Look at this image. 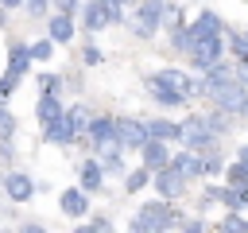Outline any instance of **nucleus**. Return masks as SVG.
Wrapping results in <instances>:
<instances>
[{"instance_id": "1", "label": "nucleus", "mask_w": 248, "mask_h": 233, "mask_svg": "<svg viewBox=\"0 0 248 233\" xmlns=\"http://www.w3.org/2000/svg\"><path fill=\"white\" fill-rule=\"evenodd\" d=\"M178 221H182V210H174V202L159 198V202H143L128 217V229L132 233H170V229H178Z\"/></svg>"}, {"instance_id": "2", "label": "nucleus", "mask_w": 248, "mask_h": 233, "mask_svg": "<svg viewBox=\"0 0 248 233\" xmlns=\"http://www.w3.org/2000/svg\"><path fill=\"white\" fill-rule=\"evenodd\" d=\"M163 4L167 0H140L132 12H128V31L136 35V39H155L159 35V27H163Z\"/></svg>"}, {"instance_id": "3", "label": "nucleus", "mask_w": 248, "mask_h": 233, "mask_svg": "<svg viewBox=\"0 0 248 233\" xmlns=\"http://www.w3.org/2000/svg\"><path fill=\"white\" fill-rule=\"evenodd\" d=\"M85 140H89L93 155H112V151H124V148H120V140H116V116H108V113H101V116H93V120H89Z\"/></svg>"}, {"instance_id": "4", "label": "nucleus", "mask_w": 248, "mask_h": 233, "mask_svg": "<svg viewBox=\"0 0 248 233\" xmlns=\"http://www.w3.org/2000/svg\"><path fill=\"white\" fill-rule=\"evenodd\" d=\"M225 58V35H194V43H190V50H186V62H190V70H205V66H213V62H221Z\"/></svg>"}, {"instance_id": "5", "label": "nucleus", "mask_w": 248, "mask_h": 233, "mask_svg": "<svg viewBox=\"0 0 248 233\" xmlns=\"http://www.w3.org/2000/svg\"><path fill=\"white\" fill-rule=\"evenodd\" d=\"M209 101H213V109H225V113H232V116H248V85H244L240 78L217 85V89L209 93Z\"/></svg>"}, {"instance_id": "6", "label": "nucleus", "mask_w": 248, "mask_h": 233, "mask_svg": "<svg viewBox=\"0 0 248 233\" xmlns=\"http://www.w3.org/2000/svg\"><path fill=\"white\" fill-rule=\"evenodd\" d=\"M178 144H182V148H194V151H202V148H209V144H221V140L209 132V124H205V116H202V113H190L186 120H178Z\"/></svg>"}, {"instance_id": "7", "label": "nucleus", "mask_w": 248, "mask_h": 233, "mask_svg": "<svg viewBox=\"0 0 248 233\" xmlns=\"http://www.w3.org/2000/svg\"><path fill=\"white\" fill-rule=\"evenodd\" d=\"M147 78H151V82H159V85H170V89L186 93L190 101H198V97H202L198 78H194L190 70H182V66H163V70H155V74H147Z\"/></svg>"}, {"instance_id": "8", "label": "nucleus", "mask_w": 248, "mask_h": 233, "mask_svg": "<svg viewBox=\"0 0 248 233\" xmlns=\"http://www.w3.org/2000/svg\"><path fill=\"white\" fill-rule=\"evenodd\" d=\"M0 190L8 194V202H12V206H27V202L39 194V190H35V179H31L27 171H16V167L0 179Z\"/></svg>"}, {"instance_id": "9", "label": "nucleus", "mask_w": 248, "mask_h": 233, "mask_svg": "<svg viewBox=\"0 0 248 233\" xmlns=\"http://www.w3.org/2000/svg\"><path fill=\"white\" fill-rule=\"evenodd\" d=\"M151 186H155V194H159V198H167V202H178V198L186 194V186H190V183H186V179H182V175H178V171L167 163V167L151 171Z\"/></svg>"}, {"instance_id": "10", "label": "nucleus", "mask_w": 248, "mask_h": 233, "mask_svg": "<svg viewBox=\"0 0 248 233\" xmlns=\"http://www.w3.org/2000/svg\"><path fill=\"white\" fill-rule=\"evenodd\" d=\"M116 140L124 151H140L147 140V116H116Z\"/></svg>"}, {"instance_id": "11", "label": "nucleus", "mask_w": 248, "mask_h": 233, "mask_svg": "<svg viewBox=\"0 0 248 233\" xmlns=\"http://www.w3.org/2000/svg\"><path fill=\"white\" fill-rule=\"evenodd\" d=\"M170 167L186 179V183H198V179H205V163H202V151H194V148H182V151H170Z\"/></svg>"}, {"instance_id": "12", "label": "nucleus", "mask_w": 248, "mask_h": 233, "mask_svg": "<svg viewBox=\"0 0 248 233\" xmlns=\"http://www.w3.org/2000/svg\"><path fill=\"white\" fill-rule=\"evenodd\" d=\"M105 167H101V159L97 155H85L81 163H78V186L85 190V194H101L105 190Z\"/></svg>"}, {"instance_id": "13", "label": "nucleus", "mask_w": 248, "mask_h": 233, "mask_svg": "<svg viewBox=\"0 0 248 233\" xmlns=\"http://www.w3.org/2000/svg\"><path fill=\"white\" fill-rule=\"evenodd\" d=\"M58 210H62V217L81 221V217H89V194L74 183V186H66V190L58 194Z\"/></svg>"}, {"instance_id": "14", "label": "nucleus", "mask_w": 248, "mask_h": 233, "mask_svg": "<svg viewBox=\"0 0 248 233\" xmlns=\"http://www.w3.org/2000/svg\"><path fill=\"white\" fill-rule=\"evenodd\" d=\"M46 35L62 47V43H74L78 39V16L70 12H46Z\"/></svg>"}, {"instance_id": "15", "label": "nucleus", "mask_w": 248, "mask_h": 233, "mask_svg": "<svg viewBox=\"0 0 248 233\" xmlns=\"http://www.w3.org/2000/svg\"><path fill=\"white\" fill-rule=\"evenodd\" d=\"M147 97H151L163 113H178V109L190 105L186 93H178V89H170V85H159V82H151V78H147Z\"/></svg>"}, {"instance_id": "16", "label": "nucleus", "mask_w": 248, "mask_h": 233, "mask_svg": "<svg viewBox=\"0 0 248 233\" xmlns=\"http://www.w3.org/2000/svg\"><path fill=\"white\" fill-rule=\"evenodd\" d=\"M78 16H81V27H85L89 35H101V31L112 27V19H108V12H105L101 0H85V4L78 8Z\"/></svg>"}, {"instance_id": "17", "label": "nucleus", "mask_w": 248, "mask_h": 233, "mask_svg": "<svg viewBox=\"0 0 248 233\" xmlns=\"http://www.w3.org/2000/svg\"><path fill=\"white\" fill-rule=\"evenodd\" d=\"M140 163H143L147 171L167 167V163H170V144H167V140H151V136H147V140L140 144Z\"/></svg>"}, {"instance_id": "18", "label": "nucleus", "mask_w": 248, "mask_h": 233, "mask_svg": "<svg viewBox=\"0 0 248 233\" xmlns=\"http://www.w3.org/2000/svg\"><path fill=\"white\" fill-rule=\"evenodd\" d=\"M186 27H190L194 35H225V19H221L213 8H202L194 19H186Z\"/></svg>"}, {"instance_id": "19", "label": "nucleus", "mask_w": 248, "mask_h": 233, "mask_svg": "<svg viewBox=\"0 0 248 233\" xmlns=\"http://www.w3.org/2000/svg\"><path fill=\"white\" fill-rule=\"evenodd\" d=\"M62 113H66V105L58 101V93H39V101H35V120H39V128L54 124Z\"/></svg>"}, {"instance_id": "20", "label": "nucleus", "mask_w": 248, "mask_h": 233, "mask_svg": "<svg viewBox=\"0 0 248 233\" xmlns=\"http://www.w3.org/2000/svg\"><path fill=\"white\" fill-rule=\"evenodd\" d=\"M147 136L151 140L178 144V120H170V116H147Z\"/></svg>"}, {"instance_id": "21", "label": "nucleus", "mask_w": 248, "mask_h": 233, "mask_svg": "<svg viewBox=\"0 0 248 233\" xmlns=\"http://www.w3.org/2000/svg\"><path fill=\"white\" fill-rule=\"evenodd\" d=\"M31 66H35V62H31L27 43H19V39H16V43L8 47V70H16L19 78H27V70H31Z\"/></svg>"}, {"instance_id": "22", "label": "nucleus", "mask_w": 248, "mask_h": 233, "mask_svg": "<svg viewBox=\"0 0 248 233\" xmlns=\"http://www.w3.org/2000/svg\"><path fill=\"white\" fill-rule=\"evenodd\" d=\"M62 116H66V124H70V132H74L78 140L85 136V128H89V120H93V113H89L81 101H78V105H66V113H62Z\"/></svg>"}, {"instance_id": "23", "label": "nucleus", "mask_w": 248, "mask_h": 233, "mask_svg": "<svg viewBox=\"0 0 248 233\" xmlns=\"http://www.w3.org/2000/svg\"><path fill=\"white\" fill-rule=\"evenodd\" d=\"M202 116H205V124H209V132H213L217 140H225V136L232 132V124H236V116L225 113V109H209V113H202Z\"/></svg>"}, {"instance_id": "24", "label": "nucleus", "mask_w": 248, "mask_h": 233, "mask_svg": "<svg viewBox=\"0 0 248 233\" xmlns=\"http://www.w3.org/2000/svg\"><path fill=\"white\" fill-rule=\"evenodd\" d=\"M43 132V140L46 144H62V148H70V144H78V136L70 132V124H66V116H58L54 124H46V128H39Z\"/></svg>"}, {"instance_id": "25", "label": "nucleus", "mask_w": 248, "mask_h": 233, "mask_svg": "<svg viewBox=\"0 0 248 233\" xmlns=\"http://www.w3.org/2000/svg\"><path fill=\"white\" fill-rule=\"evenodd\" d=\"M120 183H124V194H140L143 186H151V171H147L143 163H140V167H128Z\"/></svg>"}, {"instance_id": "26", "label": "nucleus", "mask_w": 248, "mask_h": 233, "mask_svg": "<svg viewBox=\"0 0 248 233\" xmlns=\"http://www.w3.org/2000/svg\"><path fill=\"white\" fill-rule=\"evenodd\" d=\"M221 206H225V210H240V214H248V183H244V186H229V183H225V198H221Z\"/></svg>"}, {"instance_id": "27", "label": "nucleus", "mask_w": 248, "mask_h": 233, "mask_svg": "<svg viewBox=\"0 0 248 233\" xmlns=\"http://www.w3.org/2000/svg\"><path fill=\"white\" fill-rule=\"evenodd\" d=\"M202 163H205V179L209 175H221L225 171V151L217 144H209V148H202Z\"/></svg>"}, {"instance_id": "28", "label": "nucleus", "mask_w": 248, "mask_h": 233, "mask_svg": "<svg viewBox=\"0 0 248 233\" xmlns=\"http://www.w3.org/2000/svg\"><path fill=\"white\" fill-rule=\"evenodd\" d=\"M54 39L50 35H43V39H35V43H27V50H31V62H50L54 58Z\"/></svg>"}, {"instance_id": "29", "label": "nucleus", "mask_w": 248, "mask_h": 233, "mask_svg": "<svg viewBox=\"0 0 248 233\" xmlns=\"http://www.w3.org/2000/svg\"><path fill=\"white\" fill-rule=\"evenodd\" d=\"M101 167H105V179H124L128 163H124V151H112V155H97Z\"/></svg>"}, {"instance_id": "30", "label": "nucleus", "mask_w": 248, "mask_h": 233, "mask_svg": "<svg viewBox=\"0 0 248 233\" xmlns=\"http://www.w3.org/2000/svg\"><path fill=\"white\" fill-rule=\"evenodd\" d=\"M221 198H225V183H205L202 186V198H198V210L205 214L209 206H221Z\"/></svg>"}, {"instance_id": "31", "label": "nucleus", "mask_w": 248, "mask_h": 233, "mask_svg": "<svg viewBox=\"0 0 248 233\" xmlns=\"http://www.w3.org/2000/svg\"><path fill=\"white\" fill-rule=\"evenodd\" d=\"M163 27H167V31L186 27V12H182V4H174V0H167V4H163Z\"/></svg>"}, {"instance_id": "32", "label": "nucleus", "mask_w": 248, "mask_h": 233, "mask_svg": "<svg viewBox=\"0 0 248 233\" xmlns=\"http://www.w3.org/2000/svg\"><path fill=\"white\" fill-rule=\"evenodd\" d=\"M16 132H19V120L8 109V101H0V140H16Z\"/></svg>"}, {"instance_id": "33", "label": "nucleus", "mask_w": 248, "mask_h": 233, "mask_svg": "<svg viewBox=\"0 0 248 233\" xmlns=\"http://www.w3.org/2000/svg\"><path fill=\"white\" fill-rule=\"evenodd\" d=\"M221 179H225L229 186H244V183H248V167H244L240 159H232V163H225V171H221Z\"/></svg>"}, {"instance_id": "34", "label": "nucleus", "mask_w": 248, "mask_h": 233, "mask_svg": "<svg viewBox=\"0 0 248 233\" xmlns=\"http://www.w3.org/2000/svg\"><path fill=\"white\" fill-rule=\"evenodd\" d=\"M35 85H39V93H58V89H62V74H54V70H39Z\"/></svg>"}, {"instance_id": "35", "label": "nucleus", "mask_w": 248, "mask_h": 233, "mask_svg": "<svg viewBox=\"0 0 248 233\" xmlns=\"http://www.w3.org/2000/svg\"><path fill=\"white\" fill-rule=\"evenodd\" d=\"M221 229H225V233H248V217H240V210H225Z\"/></svg>"}, {"instance_id": "36", "label": "nucleus", "mask_w": 248, "mask_h": 233, "mask_svg": "<svg viewBox=\"0 0 248 233\" xmlns=\"http://www.w3.org/2000/svg\"><path fill=\"white\" fill-rule=\"evenodd\" d=\"M167 35H170V47H174L178 54H186L190 43H194V31H190V27H174V31H167Z\"/></svg>"}, {"instance_id": "37", "label": "nucleus", "mask_w": 248, "mask_h": 233, "mask_svg": "<svg viewBox=\"0 0 248 233\" xmlns=\"http://www.w3.org/2000/svg\"><path fill=\"white\" fill-rule=\"evenodd\" d=\"M78 54H81V66H101V62H105V50H101L93 39H89V43H81V50H78Z\"/></svg>"}, {"instance_id": "38", "label": "nucleus", "mask_w": 248, "mask_h": 233, "mask_svg": "<svg viewBox=\"0 0 248 233\" xmlns=\"http://www.w3.org/2000/svg\"><path fill=\"white\" fill-rule=\"evenodd\" d=\"M19 82H23V78H19L16 70H8V66H4V74H0V101H8V97L19 89Z\"/></svg>"}, {"instance_id": "39", "label": "nucleus", "mask_w": 248, "mask_h": 233, "mask_svg": "<svg viewBox=\"0 0 248 233\" xmlns=\"http://www.w3.org/2000/svg\"><path fill=\"white\" fill-rule=\"evenodd\" d=\"M101 4H105V12H108L112 27H124V23H128V8H124V0H101Z\"/></svg>"}, {"instance_id": "40", "label": "nucleus", "mask_w": 248, "mask_h": 233, "mask_svg": "<svg viewBox=\"0 0 248 233\" xmlns=\"http://www.w3.org/2000/svg\"><path fill=\"white\" fill-rule=\"evenodd\" d=\"M78 229H85V233H112V217H81Z\"/></svg>"}, {"instance_id": "41", "label": "nucleus", "mask_w": 248, "mask_h": 233, "mask_svg": "<svg viewBox=\"0 0 248 233\" xmlns=\"http://www.w3.org/2000/svg\"><path fill=\"white\" fill-rule=\"evenodd\" d=\"M50 12V0H23V16L27 19H46Z\"/></svg>"}, {"instance_id": "42", "label": "nucleus", "mask_w": 248, "mask_h": 233, "mask_svg": "<svg viewBox=\"0 0 248 233\" xmlns=\"http://www.w3.org/2000/svg\"><path fill=\"white\" fill-rule=\"evenodd\" d=\"M178 229H182V233H205V229H209V221H205V217H182V221H178Z\"/></svg>"}, {"instance_id": "43", "label": "nucleus", "mask_w": 248, "mask_h": 233, "mask_svg": "<svg viewBox=\"0 0 248 233\" xmlns=\"http://www.w3.org/2000/svg\"><path fill=\"white\" fill-rule=\"evenodd\" d=\"M50 8H54V12H70V16H78L81 0H50Z\"/></svg>"}, {"instance_id": "44", "label": "nucleus", "mask_w": 248, "mask_h": 233, "mask_svg": "<svg viewBox=\"0 0 248 233\" xmlns=\"http://www.w3.org/2000/svg\"><path fill=\"white\" fill-rule=\"evenodd\" d=\"M16 229H19V233H43L46 225H43V221H19Z\"/></svg>"}, {"instance_id": "45", "label": "nucleus", "mask_w": 248, "mask_h": 233, "mask_svg": "<svg viewBox=\"0 0 248 233\" xmlns=\"http://www.w3.org/2000/svg\"><path fill=\"white\" fill-rule=\"evenodd\" d=\"M16 151H12V140H0V163H12Z\"/></svg>"}, {"instance_id": "46", "label": "nucleus", "mask_w": 248, "mask_h": 233, "mask_svg": "<svg viewBox=\"0 0 248 233\" xmlns=\"http://www.w3.org/2000/svg\"><path fill=\"white\" fill-rule=\"evenodd\" d=\"M232 66H236V78L248 85V58H240V62H232Z\"/></svg>"}, {"instance_id": "47", "label": "nucleus", "mask_w": 248, "mask_h": 233, "mask_svg": "<svg viewBox=\"0 0 248 233\" xmlns=\"http://www.w3.org/2000/svg\"><path fill=\"white\" fill-rule=\"evenodd\" d=\"M236 159H240V163L248 167V144H240V148H236Z\"/></svg>"}, {"instance_id": "48", "label": "nucleus", "mask_w": 248, "mask_h": 233, "mask_svg": "<svg viewBox=\"0 0 248 233\" xmlns=\"http://www.w3.org/2000/svg\"><path fill=\"white\" fill-rule=\"evenodd\" d=\"M0 8H8V12H16V8H23V0H0Z\"/></svg>"}, {"instance_id": "49", "label": "nucleus", "mask_w": 248, "mask_h": 233, "mask_svg": "<svg viewBox=\"0 0 248 233\" xmlns=\"http://www.w3.org/2000/svg\"><path fill=\"white\" fill-rule=\"evenodd\" d=\"M0 27H8V8H0Z\"/></svg>"}, {"instance_id": "50", "label": "nucleus", "mask_w": 248, "mask_h": 233, "mask_svg": "<svg viewBox=\"0 0 248 233\" xmlns=\"http://www.w3.org/2000/svg\"><path fill=\"white\" fill-rule=\"evenodd\" d=\"M244 4H248V0H244Z\"/></svg>"}]
</instances>
